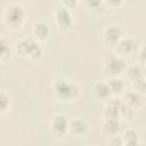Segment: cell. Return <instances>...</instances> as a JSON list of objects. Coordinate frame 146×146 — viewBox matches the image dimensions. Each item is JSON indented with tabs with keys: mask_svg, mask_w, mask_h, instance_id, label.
I'll return each mask as SVG.
<instances>
[{
	"mask_svg": "<svg viewBox=\"0 0 146 146\" xmlns=\"http://www.w3.org/2000/svg\"><path fill=\"white\" fill-rule=\"evenodd\" d=\"M51 129L56 135H63L68 129V122L64 115H56L51 121Z\"/></svg>",
	"mask_w": 146,
	"mask_h": 146,
	"instance_id": "cell-5",
	"label": "cell"
},
{
	"mask_svg": "<svg viewBox=\"0 0 146 146\" xmlns=\"http://www.w3.org/2000/svg\"><path fill=\"white\" fill-rule=\"evenodd\" d=\"M120 124L117 122V119H107L104 124V130L108 135H115L119 131Z\"/></svg>",
	"mask_w": 146,
	"mask_h": 146,
	"instance_id": "cell-10",
	"label": "cell"
},
{
	"mask_svg": "<svg viewBox=\"0 0 146 146\" xmlns=\"http://www.w3.org/2000/svg\"><path fill=\"white\" fill-rule=\"evenodd\" d=\"M83 2L88 8L92 9H96L102 5V0H83Z\"/></svg>",
	"mask_w": 146,
	"mask_h": 146,
	"instance_id": "cell-19",
	"label": "cell"
},
{
	"mask_svg": "<svg viewBox=\"0 0 146 146\" xmlns=\"http://www.w3.org/2000/svg\"><path fill=\"white\" fill-rule=\"evenodd\" d=\"M10 56V50L5 40L0 39V59H7Z\"/></svg>",
	"mask_w": 146,
	"mask_h": 146,
	"instance_id": "cell-15",
	"label": "cell"
},
{
	"mask_svg": "<svg viewBox=\"0 0 146 146\" xmlns=\"http://www.w3.org/2000/svg\"><path fill=\"white\" fill-rule=\"evenodd\" d=\"M34 34L36 38L39 39H44L48 34H49V26L48 24L46 23H38L35 26H34V30H33Z\"/></svg>",
	"mask_w": 146,
	"mask_h": 146,
	"instance_id": "cell-11",
	"label": "cell"
},
{
	"mask_svg": "<svg viewBox=\"0 0 146 146\" xmlns=\"http://www.w3.org/2000/svg\"><path fill=\"white\" fill-rule=\"evenodd\" d=\"M78 0H64V2L67 5V6H74Z\"/></svg>",
	"mask_w": 146,
	"mask_h": 146,
	"instance_id": "cell-21",
	"label": "cell"
},
{
	"mask_svg": "<svg viewBox=\"0 0 146 146\" xmlns=\"http://www.w3.org/2000/svg\"><path fill=\"white\" fill-rule=\"evenodd\" d=\"M122 36V31L119 26H108L105 31V40L111 43L119 42Z\"/></svg>",
	"mask_w": 146,
	"mask_h": 146,
	"instance_id": "cell-7",
	"label": "cell"
},
{
	"mask_svg": "<svg viewBox=\"0 0 146 146\" xmlns=\"http://www.w3.org/2000/svg\"><path fill=\"white\" fill-rule=\"evenodd\" d=\"M123 139H124V143H127L128 145H133V144H137L138 136H137V133H136L135 131L129 130V131L125 132Z\"/></svg>",
	"mask_w": 146,
	"mask_h": 146,
	"instance_id": "cell-16",
	"label": "cell"
},
{
	"mask_svg": "<svg viewBox=\"0 0 146 146\" xmlns=\"http://www.w3.org/2000/svg\"><path fill=\"white\" fill-rule=\"evenodd\" d=\"M56 21L58 23V25L63 29H67L71 26L72 24V16L70 14V11L65 8V7H58L56 10Z\"/></svg>",
	"mask_w": 146,
	"mask_h": 146,
	"instance_id": "cell-4",
	"label": "cell"
},
{
	"mask_svg": "<svg viewBox=\"0 0 146 146\" xmlns=\"http://www.w3.org/2000/svg\"><path fill=\"white\" fill-rule=\"evenodd\" d=\"M107 84H108V87H110L111 92H113V94L121 92L122 89H123V83H122V81L119 80V79H112Z\"/></svg>",
	"mask_w": 146,
	"mask_h": 146,
	"instance_id": "cell-14",
	"label": "cell"
},
{
	"mask_svg": "<svg viewBox=\"0 0 146 146\" xmlns=\"http://www.w3.org/2000/svg\"><path fill=\"white\" fill-rule=\"evenodd\" d=\"M18 49H19V52L22 55H25V56L33 58V59L39 58L42 54L39 44L32 39H26V40L21 41L18 44Z\"/></svg>",
	"mask_w": 146,
	"mask_h": 146,
	"instance_id": "cell-3",
	"label": "cell"
},
{
	"mask_svg": "<svg viewBox=\"0 0 146 146\" xmlns=\"http://www.w3.org/2000/svg\"><path fill=\"white\" fill-rule=\"evenodd\" d=\"M106 1H107V3H110L112 6H117V5L121 3L122 0H106Z\"/></svg>",
	"mask_w": 146,
	"mask_h": 146,
	"instance_id": "cell-20",
	"label": "cell"
},
{
	"mask_svg": "<svg viewBox=\"0 0 146 146\" xmlns=\"http://www.w3.org/2000/svg\"><path fill=\"white\" fill-rule=\"evenodd\" d=\"M143 74H144V71L141 70V67L139 66H133L129 70V76L132 78L133 80H138V79H141L143 78Z\"/></svg>",
	"mask_w": 146,
	"mask_h": 146,
	"instance_id": "cell-17",
	"label": "cell"
},
{
	"mask_svg": "<svg viewBox=\"0 0 146 146\" xmlns=\"http://www.w3.org/2000/svg\"><path fill=\"white\" fill-rule=\"evenodd\" d=\"M56 95L62 99H71L74 98L79 94V88L74 83H70L66 80L59 79L55 82L54 86Z\"/></svg>",
	"mask_w": 146,
	"mask_h": 146,
	"instance_id": "cell-1",
	"label": "cell"
},
{
	"mask_svg": "<svg viewBox=\"0 0 146 146\" xmlns=\"http://www.w3.org/2000/svg\"><path fill=\"white\" fill-rule=\"evenodd\" d=\"M124 100H125V105H128L129 107H137L141 103V98L136 92H129V94H127Z\"/></svg>",
	"mask_w": 146,
	"mask_h": 146,
	"instance_id": "cell-12",
	"label": "cell"
},
{
	"mask_svg": "<svg viewBox=\"0 0 146 146\" xmlns=\"http://www.w3.org/2000/svg\"><path fill=\"white\" fill-rule=\"evenodd\" d=\"M96 96L98 98H102V99H105V98H108L111 96V90H110V87L107 83H97L95 86V89H94Z\"/></svg>",
	"mask_w": 146,
	"mask_h": 146,
	"instance_id": "cell-9",
	"label": "cell"
},
{
	"mask_svg": "<svg viewBox=\"0 0 146 146\" xmlns=\"http://www.w3.org/2000/svg\"><path fill=\"white\" fill-rule=\"evenodd\" d=\"M9 106V97L5 92H0V113L5 112Z\"/></svg>",
	"mask_w": 146,
	"mask_h": 146,
	"instance_id": "cell-18",
	"label": "cell"
},
{
	"mask_svg": "<svg viewBox=\"0 0 146 146\" xmlns=\"http://www.w3.org/2000/svg\"><path fill=\"white\" fill-rule=\"evenodd\" d=\"M112 55V54H111ZM124 68V62L119 58V57H115V56H110V59L108 62L106 63V70L108 72H111V74H117L120 73L122 70Z\"/></svg>",
	"mask_w": 146,
	"mask_h": 146,
	"instance_id": "cell-6",
	"label": "cell"
},
{
	"mask_svg": "<svg viewBox=\"0 0 146 146\" xmlns=\"http://www.w3.org/2000/svg\"><path fill=\"white\" fill-rule=\"evenodd\" d=\"M117 46H119V49H120L122 52H131V51L135 49V47H136L135 42H133L131 39H123V40H120Z\"/></svg>",
	"mask_w": 146,
	"mask_h": 146,
	"instance_id": "cell-13",
	"label": "cell"
},
{
	"mask_svg": "<svg viewBox=\"0 0 146 146\" xmlns=\"http://www.w3.org/2000/svg\"><path fill=\"white\" fill-rule=\"evenodd\" d=\"M87 123L81 120V119H75L73 121H71L68 123V129H71V131L74 133V135H83L86 131H87Z\"/></svg>",
	"mask_w": 146,
	"mask_h": 146,
	"instance_id": "cell-8",
	"label": "cell"
},
{
	"mask_svg": "<svg viewBox=\"0 0 146 146\" xmlns=\"http://www.w3.org/2000/svg\"><path fill=\"white\" fill-rule=\"evenodd\" d=\"M25 16H26L25 10H24V8H23L22 6H19V5L14 3V5H10V6L6 9V15H5V17H6L7 23H8L9 25H11V26H19V25L24 22Z\"/></svg>",
	"mask_w": 146,
	"mask_h": 146,
	"instance_id": "cell-2",
	"label": "cell"
}]
</instances>
